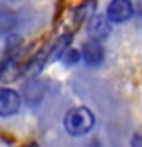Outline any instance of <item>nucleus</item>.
I'll list each match as a JSON object with an SVG mask.
<instances>
[{
	"label": "nucleus",
	"instance_id": "1",
	"mask_svg": "<svg viewBox=\"0 0 142 147\" xmlns=\"http://www.w3.org/2000/svg\"><path fill=\"white\" fill-rule=\"evenodd\" d=\"M95 117L87 107H73L64 117V127L69 135L81 136L92 130Z\"/></svg>",
	"mask_w": 142,
	"mask_h": 147
},
{
	"label": "nucleus",
	"instance_id": "2",
	"mask_svg": "<svg viewBox=\"0 0 142 147\" xmlns=\"http://www.w3.org/2000/svg\"><path fill=\"white\" fill-rule=\"evenodd\" d=\"M20 95L9 87H0V117H11L20 109Z\"/></svg>",
	"mask_w": 142,
	"mask_h": 147
},
{
	"label": "nucleus",
	"instance_id": "3",
	"mask_svg": "<svg viewBox=\"0 0 142 147\" xmlns=\"http://www.w3.org/2000/svg\"><path fill=\"white\" fill-rule=\"evenodd\" d=\"M133 16V5L128 0H113L107 6V20L113 23L127 22Z\"/></svg>",
	"mask_w": 142,
	"mask_h": 147
},
{
	"label": "nucleus",
	"instance_id": "4",
	"mask_svg": "<svg viewBox=\"0 0 142 147\" xmlns=\"http://www.w3.org/2000/svg\"><path fill=\"white\" fill-rule=\"evenodd\" d=\"M81 55L84 58L86 64H89V66H99L104 60V48L101 45V41L90 38L82 45Z\"/></svg>",
	"mask_w": 142,
	"mask_h": 147
},
{
	"label": "nucleus",
	"instance_id": "5",
	"mask_svg": "<svg viewBox=\"0 0 142 147\" xmlns=\"http://www.w3.org/2000/svg\"><path fill=\"white\" fill-rule=\"evenodd\" d=\"M110 31H112L110 22L102 16H95L89 22V26H87V32H89L90 38L98 40V41L102 40V38H107Z\"/></svg>",
	"mask_w": 142,
	"mask_h": 147
},
{
	"label": "nucleus",
	"instance_id": "6",
	"mask_svg": "<svg viewBox=\"0 0 142 147\" xmlns=\"http://www.w3.org/2000/svg\"><path fill=\"white\" fill-rule=\"evenodd\" d=\"M18 72H20V63H18V60L14 58V57L0 64V80L2 81L14 80Z\"/></svg>",
	"mask_w": 142,
	"mask_h": 147
},
{
	"label": "nucleus",
	"instance_id": "7",
	"mask_svg": "<svg viewBox=\"0 0 142 147\" xmlns=\"http://www.w3.org/2000/svg\"><path fill=\"white\" fill-rule=\"evenodd\" d=\"M93 9H95V3H84V5H81V6L75 11L76 22H82L87 16H89V12H92Z\"/></svg>",
	"mask_w": 142,
	"mask_h": 147
},
{
	"label": "nucleus",
	"instance_id": "8",
	"mask_svg": "<svg viewBox=\"0 0 142 147\" xmlns=\"http://www.w3.org/2000/svg\"><path fill=\"white\" fill-rule=\"evenodd\" d=\"M63 61L66 63V64H73V63H76L78 60H80V52L78 51H75V49H66L63 52Z\"/></svg>",
	"mask_w": 142,
	"mask_h": 147
},
{
	"label": "nucleus",
	"instance_id": "9",
	"mask_svg": "<svg viewBox=\"0 0 142 147\" xmlns=\"http://www.w3.org/2000/svg\"><path fill=\"white\" fill-rule=\"evenodd\" d=\"M131 146L133 147H142V136L139 135V133H135V135L131 136Z\"/></svg>",
	"mask_w": 142,
	"mask_h": 147
},
{
	"label": "nucleus",
	"instance_id": "10",
	"mask_svg": "<svg viewBox=\"0 0 142 147\" xmlns=\"http://www.w3.org/2000/svg\"><path fill=\"white\" fill-rule=\"evenodd\" d=\"M23 147H40L37 142H29V144H26V146H23Z\"/></svg>",
	"mask_w": 142,
	"mask_h": 147
}]
</instances>
